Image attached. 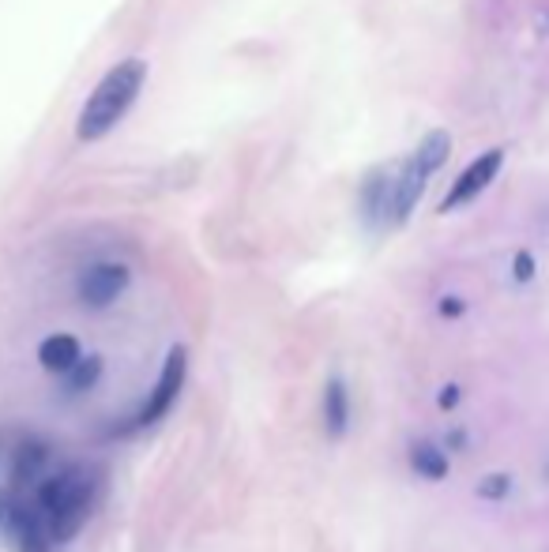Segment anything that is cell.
<instances>
[{"label": "cell", "mask_w": 549, "mask_h": 552, "mask_svg": "<svg viewBox=\"0 0 549 552\" xmlns=\"http://www.w3.org/2000/svg\"><path fill=\"white\" fill-rule=\"evenodd\" d=\"M102 500V477L83 462H53L31 489L19 496L8 526L16 552H53L87 526Z\"/></svg>", "instance_id": "6da1fadb"}, {"label": "cell", "mask_w": 549, "mask_h": 552, "mask_svg": "<svg viewBox=\"0 0 549 552\" xmlns=\"http://www.w3.org/2000/svg\"><path fill=\"white\" fill-rule=\"evenodd\" d=\"M143 83H147V61L128 57V61L113 64L110 72L98 79V87L83 102V109H79L76 136L83 143H95V139L110 136L113 128L128 117V109L136 106Z\"/></svg>", "instance_id": "7a4b0ae2"}, {"label": "cell", "mask_w": 549, "mask_h": 552, "mask_svg": "<svg viewBox=\"0 0 549 552\" xmlns=\"http://www.w3.org/2000/svg\"><path fill=\"white\" fill-rule=\"evenodd\" d=\"M57 462L53 447L42 436H0V541H8L12 511L19 496Z\"/></svg>", "instance_id": "3957f363"}, {"label": "cell", "mask_w": 549, "mask_h": 552, "mask_svg": "<svg viewBox=\"0 0 549 552\" xmlns=\"http://www.w3.org/2000/svg\"><path fill=\"white\" fill-rule=\"evenodd\" d=\"M185 372H189V353H185V346H173V350L166 353L162 372H158L155 391H151L147 402L140 406V414H136V421H132V429H147V425H155V421H162V417L170 414L177 395H181V387H185Z\"/></svg>", "instance_id": "277c9868"}, {"label": "cell", "mask_w": 549, "mask_h": 552, "mask_svg": "<svg viewBox=\"0 0 549 552\" xmlns=\"http://www.w3.org/2000/svg\"><path fill=\"white\" fill-rule=\"evenodd\" d=\"M128 282H132V271H128L125 263L117 260L91 263V267H83V275L76 282L79 305L91 308V312H102V308L117 305V297L128 290Z\"/></svg>", "instance_id": "5b68a950"}, {"label": "cell", "mask_w": 549, "mask_h": 552, "mask_svg": "<svg viewBox=\"0 0 549 552\" xmlns=\"http://www.w3.org/2000/svg\"><path fill=\"white\" fill-rule=\"evenodd\" d=\"M433 173L418 162V154H407L399 166H392V200H388V230L395 226H403L410 215H414V207L422 200L425 192V181H429Z\"/></svg>", "instance_id": "8992f818"}, {"label": "cell", "mask_w": 549, "mask_h": 552, "mask_svg": "<svg viewBox=\"0 0 549 552\" xmlns=\"http://www.w3.org/2000/svg\"><path fill=\"white\" fill-rule=\"evenodd\" d=\"M501 166H504V151H501V147H493V151L478 154L471 166H467L463 173H459V177H455L452 188H448V196H444V203H440V215H448V211H459L463 203L478 200V196L486 192L489 184L497 181Z\"/></svg>", "instance_id": "52a82bcc"}, {"label": "cell", "mask_w": 549, "mask_h": 552, "mask_svg": "<svg viewBox=\"0 0 549 552\" xmlns=\"http://www.w3.org/2000/svg\"><path fill=\"white\" fill-rule=\"evenodd\" d=\"M388 200H392V169L380 166L373 169L365 184H361V218L373 226V230H388Z\"/></svg>", "instance_id": "ba28073f"}, {"label": "cell", "mask_w": 549, "mask_h": 552, "mask_svg": "<svg viewBox=\"0 0 549 552\" xmlns=\"http://www.w3.org/2000/svg\"><path fill=\"white\" fill-rule=\"evenodd\" d=\"M79 357H83V346L68 331H57V335L42 338V346H38V365L46 368V372H53V376H64Z\"/></svg>", "instance_id": "9c48e42d"}, {"label": "cell", "mask_w": 549, "mask_h": 552, "mask_svg": "<svg viewBox=\"0 0 549 552\" xmlns=\"http://www.w3.org/2000/svg\"><path fill=\"white\" fill-rule=\"evenodd\" d=\"M350 429V395H346L343 376H331L324 387V432L331 440H343Z\"/></svg>", "instance_id": "30bf717a"}, {"label": "cell", "mask_w": 549, "mask_h": 552, "mask_svg": "<svg viewBox=\"0 0 549 552\" xmlns=\"http://www.w3.org/2000/svg\"><path fill=\"white\" fill-rule=\"evenodd\" d=\"M407 455H410V470H414V474L429 477V481L448 477V455H444L433 440H414Z\"/></svg>", "instance_id": "8fae6325"}, {"label": "cell", "mask_w": 549, "mask_h": 552, "mask_svg": "<svg viewBox=\"0 0 549 552\" xmlns=\"http://www.w3.org/2000/svg\"><path fill=\"white\" fill-rule=\"evenodd\" d=\"M102 380V357L91 353V357H79L76 365L68 368L61 376V391L64 395H87L91 387Z\"/></svg>", "instance_id": "7c38bea8"}, {"label": "cell", "mask_w": 549, "mask_h": 552, "mask_svg": "<svg viewBox=\"0 0 549 552\" xmlns=\"http://www.w3.org/2000/svg\"><path fill=\"white\" fill-rule=\"evenodd\" d=\"M508 489H512V477H508V474H493V477H486V481L478 485V496H482V500H504V496H508Z\"/></svg>", "instance_id": "4fadbf2b"}, {"label": "cell", "mask_w": 549, "mask_h": 552, "mask_svg": "<svg viewBox=\"0 0 549 552\" xmlns=\"http://www.w3.org/2000/svg\"><path fill=\"white\" fill-rule=\"evenodd\" d=\"M534 271H538V263H534L531 252H516V260H512V278H516L519 286H527L534 278Z\"/></svg>", "instance_id": "5bb4252c"}, {"label": "cell", "mask_w": 549, "mask_h": 552, "mask_svg": "<svg viewBox=\"0 0 549 552\" xmlns=\"http://www.w3.org/2000/svg\"><path fill=\"white\" fill-rule=\"evenodd\" d=\"M463 301H459V297H444V301H440V312H444V316H463Z\"/></svg>", "instance_id": "9a60e30c"}, {"label": "cell", "mask_w": 549, "mask_h": 552, "mask_svg": "<svg viewBox=\"0 0 549 552\" xmlns=\"http://www.w3.org/2000/svg\"><path fill=\"white\" fill-rule=\"evenodd\" d=\"M455 402H459V387H444L440 391V410H452Z\"/></svg>", "instance_id": "2e32d148"}]
</instances>
